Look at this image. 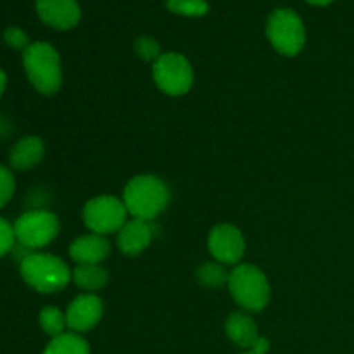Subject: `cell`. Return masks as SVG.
Listing matches in <instances>:
<instances>
[{
    "instance_id": "obj_28",
    "label": "cell",
    "mask_w": 354,
    "mask_h": 354,
    "mask_svg": "<svg viewBox=\"0 0 354 354\" xmlns=\"http://www.w3.org/2000/svg\"><path fill=\"white\" fill-rule=\"evenodd\" d=\"M242 354H256V353H252V351H248V353H242Z\"/></svg>"
},
{
    "instance_id": "obj_13",
    "label": "cell",
    "mask_w": 354,
    "mask_h": 354,
    "mask_svg": "<svg viewBox=\"0 0 354 354\" xmlns=\"http://www.w3.org/2000/svg\"><path fill=\"white\" fill-rule=\"evenodd\" d=\"M111 245L104 235L90 234L76 239L71 244L69 254L78 265H99L109 256Z\"/></svg>"
},
{
    "instance_id": "obj_26",
    "label": "cell",
    "mask_w": 354,
    "mask_h": 354,
    "mask_svg": "<svg viewBox=\"0 0 354 354\" xmlns=\"http://www.w3.org/2000/svg\"><path fill=\"white\" fill-rule=\"evenodd\" d=\"M6 73L2 71V69H0V97H2V93H3V88H6Z\"/></svg>"
},
{
    "instance_id": "obj_19",
    "label": "cell",
    "mask_w": 354,
    "mask_h": 354,
    "mask_svg": "<svg viewBox=\"0 0 354 354\" xmlns=\"http://www.w3.org/2000/svg\"><path fill=\"white\" fill-rule=\"evenodd\" d=\"M228 273L225 272L220 263H206L197 272V279L204 287H220L228 283Z\"/></svg>"
},
{
    "instance_id": "obj_15",
    "label": "cell",
    "mask_w": 354,
    "mask_h": 354,
    "mask_svg": "<svg viewBox=\"0 0 354 354\" xmlns=\"http://www.w3.org/2000/svg\"><path fill=\"white\" fill-rule=\"evenodd\" d=\"M227 335L234 344L251 349L258 341V328L252 318L245 313H232L227 320Z\"/></svg>"
},
{
    "instance_id": "obj_16",
    "label": "cell",
    "mask_w": 354,
    "mask_h": 354,
    "mask_svg": "<svg viewBox=\"0 0 354 354\" xmlns=\"http://www.w3.org/2000/svg\"><path fill=\"white\" fill-rule=\"evenodd\" d=\"M107 272L99 265H78V268L73 273V280L78 287H82L86 292H95L100 290L107 283Z\"/></svg>"
},
{
    "instance_id": "obj_3",
    "label": "cell",
    "mask_w": 354,
    "mask_h": 354,
    "mask_svg": "<svg viewBox=\"0 0 354 354\" xmlns=\"http://www.w3.org/2000/svg\"><path fill=\"white\" fill-rule=\"evenodd\" d=\"M21 277L38 292H59L68 286L71 273L62 259L50 254H28L21 259Z\"/></svg>"
},
{
    "instance_id": "obj_20",
    "label": "cell",
    "mask_w": 354,
    "mask_h": 354,
    "mask_svg": "<svg viewBox=\"0 0 354 354\" xmlns=\"http://www.w3.org/2000/svg\"><path fill=\"white\" fill-rule=\"evenodd\" d=\"M166 6L171 12L180 14V16L199 17L207 12L206 0H168Z\"/></svg>"
},
{
    "instance_id": "obj_17",
    "label": "cell",
    "mask_w": 354,
    "mask_h": 354,
    "mask_svg": "<svg viewBox=\"0 0 354 354\" xmlns=\"http://www.w3.org/2000/svg\"><path fill=\"white\" fill-rule=\"evenodd\" d=\"M88 344L83 337H80L76 332L69 334H61L52 339L48 346L45 348L44 354H88Z\"/></svg>"
},
{
    "instance_id": "obj_6",
    "label": "cell",
    "mask_w": 354,
    "mask_h": 354,
    "mask_svg": "<svg viewBox=\"0 0 354 354\" xmlns=\"http://www.w3.org/2000/svg\"><path fill=\"white\" fill-rule=\"evenodd\" d=\"M59 234V220L45 209H33L17 218L14 223L16 241L26 249H38L50 244Z\"/></svg>"
},
{
    "instance_id": "obj_8",
    "label": "cell",
    "mask_w": 354,
    "mask_h": 354,
    "mask_svg": "<svg viewBox=\"0 0 354 354\" xmlns=\"http://www.w3.org/2000/svg\"><path fill=\"white\" fill-rule=\"evenodd\" d=\"M127 206L120 199L113 196H100L86 203L83 220L93 234L107 235L123 228L127 223Z\"/></svg>"
},
{
    "instance_id": "obj_18",
    "label": "cell",
    "mask_w": 354,
    "mask_h": 354,
    "mask_svg": "<svg viewBox=\"0 0 354 354\" xmlns=\"http://www.w3.org/2000/svg\"><path fill=\"white\" fill-rule=\"evenodd\" d=\"M40 325L45 334L52 335V337H57V335L64 334V328L68 327V322H66V315H62L57 308L47 306L40 313Z\"/></svg>"
},
{
    "instance_id": "obj_22",
    "label": "cell",
    "mask_w": 354,
    "mask_h": 354,
    "mask_svg": "<svg viewBox=\"0 0 354 354\" xmlns=\"http://www.w3.org/2000/svg\"><path fill=\"white\" fill-rule=\"evenodd\" d=\"M135 48H137V54L142 59H145V61H158L161 57V54H159V44L149 37L138 38L137 44H135Z\"/></svg>"
},
{
    "instance_id": "obj_4",
    "label": "cell",
    "mask_w": 354,
    "mask_h": 354,
    "mask_svg": "<svg viewBox=\"0 0 354 354\" xmlns=\"http://www.w3.org/2000/svg\"><path fill=\"white\" fill-rule=\"evenodd\" d=\"M228 289L239 306L248 311H261L270 303L268 280L252 265H239L228 277Z\"/></svg>"
},
{
    "instance_id": "obj_2",
    "label": "cell",
    "mask_w": 354,
    "mask_h": 354,
    "mask_svg": "<svg viewBox=\"0 0 354 354\" xmlns=\"http://www.w3.org/2000/svg\"><path fill=\"white\" fill-rule=\"evenodd\" d=\"M23 64L31 85L44 95H54L62 83L61 59L52 45L38 41L23 54Z\"/></svg>"
},
{
    "instance_id": "obj_5",
    "label": "cell",
    "mask_w": 354,
    "mask_h": 354,
    "mask_svg": "<svg viewBox=\"0 0 354 354\" xmlns=\"http://www.w3.org/2000/svg\"><path fill=\"white\" fill-rule=\"evenodd\" d=\"M266 35L282 55L299 54L306 41L303 21L290 9H279L268 17Z\"/></svg>"
},
{
    "instance_id": "obj_11",
    "label": "cell",
    "mask_w": 354,
    "mask_h": 354,
    "mask_svg": "<svg viewBox=\"0 0 354 354\" xmlns=\"http://www.w3.org/2000/svg\"><path fill=\"white\" fill-rule=\"evenodd\" d=\"M37 12L45 24L55 30H69L82 17L76 0H37Z\"/></svg>"
},
{
    "instance_id": "obj_23",
    "label": "cell",
    "mask_w": 354,
    "mask_h": 354,
    "mask_svg": "<svg viewBox=\"0 0 354 354\" xmlns=\"http://www.w3.org/2000/svg\"><path fill=\"white\" fill-rule=\"evenodd\" d=\"M14 242H16L14 227H10L3 218H0V258L14 248Z\"/></svg>"
},
{
    "instance_id": "obj_9",
    "label": "cell",
    "mask_w": 354,
    "mask_h": 354,
    "mask_svg": "<svg viewBox=\"0 0 354 354\" xmlns=\"http://www.w3.org/2000/svg\"><path fill=\"white\" fill-rule=\"evenodd\" d=\"M209 251L218 263L235 265L242 259L245 251V242L239 228L232 225H218L209 235Z\"/></svg>"
},
{
    "instance_id": "obj_10",
    "label": "cell",
    "mask_w": 354,
    "mask_h": 354,
    "mask_svg": "<svg viewBox=\"0 0 354 354\" xmlns=\"http://www.w3.org/2000/svg\"><path fill=\"white\" fill-rule=\"evenodd\" d=\"M102 317V301L93 294L78 296L66 311V322L73 332H86L95 327Z\"/></svg>"
},
{
    "instance_id": "obj_7",
    "label": "cell",
    "mask_w": 354,
    "mask_h": 354,
    "mask_svg": "<svg viewBox=\"0 0 354 354\" xmlns=\"http://www.w3.org/2000/svg\"><path fill=\"white\" fill-rule=\"evenodd\" d=\"M152 76L159 88L168 95H183L194 83V71L183 55L169 52L162 54L152 68Z\"/></svg>"
},
{
    "instance_id": "obj_24",
    "label": "cell",
    "mask_w": 354,
    "mask_h": 354,
    "mask_svg": "<svg viewBox=\"0 0 354 354\" xmlns=\"http://www.w3.org/2000/svg\"><path fill=\"white\" fill-rule=\"evenodd\" d=\"M3 38H6L7 45L12 48H16V50H26L30 45H28V37L24 31H21L19 28H9V30H6V33H3Z\"/></svg>"
},
{
    "instance_id": "obj_14",
    "label": "cell",
    "mask_w": 354,
    "mask_h": 354,
    "mask_svg": "<svg viewBox=\"0 0 354 354\" xmlns=\"http://www.w3.org/2000/svg\"><path fill=\"white\" fill-rule=\"evenodd\" d=\"M44 142L38 137H24L12 147L9 156V162L14 169H30L37 166L44 158Z\"/></svg>"
},
{
    "instance_id": "obj_21",
    "label": "cell",
    "mask_w": 354,
    "mask_h": 354,
    "mask_svg": "<svg viewBox=\"0 0 354 354\" xmlns=\"http://www.w3.org/2000/svg\"><path fill=\"white\" fill-rule=\"evenodd\" d=\"M14 189H16V182H14L12 173L0 166V209L10 201Z\"/></svg>"
},
{
    "instance_id": "obj_1",
    "label": "cell",
    "mask_w": 354,
    "mask_h": 354,
    "mask_svg": "<svg viewBox=\"0 0 354 354\" xmlns=\"http://www.w3.org/2000/svg\"><path fill=\"white\" fill-rule=\"evenodd\" d=\"M128 213L137 220L151 221L169 204V189L162 180L152 175L135 176L123 194Z\"/></svg>"
},
{
    "instance_id": "obj_25",
    "label": "cell",
    "mask_w": 354,
    "mask_h": 354,
    "mask_svg": "<svg viewBox=\"0 0 354 354\" xmlns=\"http://www.w3.org/2000/svg\"><path fill=\"white\" fill-rule=\"evenodd\" d=\"M268 349H270L268 339L259 337L258 341L254 342V346H252V348L249 349V351H252V353H256V354H266V351H268Z\"/></svg>"
},
{
    "instance_id": "obj_12",
    "label": "cell",
    "mask_w": 354,
    "mask_h": 354,
    "mask_svg": "<svg viewBox=\"0 0 354 354\" xmlns=\"http://www.w3.org/2000/svg\"><path fill=\"white\" fill-rule=\"evenodd\" d=\"M152 235H154V228L149 221L133 218L131 221H127L123 228L118 232V245L124 254L137 256L151 244Z\"/></svg>"
},
{
    "instance_id": "obj_27",
    "label": "cell",
    "mask_w": 354,
    "mask_h": 354,
    "mask_svg": "<svg viewBox=\"0 0 354 354\" xmlns=\"http://www.w3.org/2000/svg\"><path fill=\"white\" fill-rule=\"evenodd\" d=\"M310 3H313V6H327V3H330L332 0H308Z\"/></svg>"
}]
</instances>
